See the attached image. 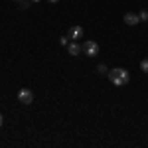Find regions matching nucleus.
<instances>
[{"label": "nucleus", "instance_id": "obj_1", "mask_svg": "<svg viewBox=\"0 0 148 148\" xmlns=\"http://www.w3.org/2000/svg\"><path fill=\"white\" fill-rule=\"evenodd\" d=\"M109 79H111L113 85L123 87V85H126V83L130 81V73H128V69H125V67H114V69L109 71Z\"/></svg>", "mask_w": 148, "mask_h": 148}, {"label": "nucleus", "instance_id": "obj_2", "mask_svg": "<svg viewBox=\"0 0 148 148\" xmlns=\"http://www.w3.org/2000/svg\"><path fill=\"white\" fill-rule=\"evenodd\" d=\"M81 47H83V53H85V56H89V57H95L97 53H99V44H97V42H93V40H87Z\"/></svg>", "mask_w": 148, "mask_h": 148}, {"label": "nucleus", "instance_id": "obj_3", "mask_svg": "<svg viewBox=\"0 0 148 148\" xmlns=\"http://www.w3.org/2000/svg\"><path fill=\"white\" fill-rule=\"evenodd\" d=\"M18 101L24 103V105H30V103L34 101V93L30 91V89H20L18 91Z\"/></svg>", "mask_w": 148, "mask_h": 148}, {"label": "nucleus", "instance_id": "obj_4", "mask_svg": "<svg viewBox=\"0 0 148 148\" xmlns=\"http://www.w3.org/2000/svg\"><path fill=\"white\" fill-rule=\"evenodd\" d=\"M83 36H85V30H83L81 26H71V28H69V34H67V38H71L73 42L81 40Z\"/></svg>", "mask_w": 148, "mask_h": 148}, {"label": "nucleus", "instance_id": "obj_5", "mask_svg": "<svg viewBox=\"0 0 148 148\" xmlns=\"http://www.w3.org/2000/svg\"><path fill=\"white\" fill-rule=\"evenodd\" d=\"M138 22H140V16H138V14H132V12H126L125 14V24H128V26H136Z\"/></svg>", "mask_w": 148, "mask_h": 148}, {"label": "nucleus", "instance_id": "obj_6", "mask_svg": "<svg viewBox=\"0 0 148 148\" xmlns=\"http://www.w3.org/2000/svg\"><path fill=\"white\" fill-rule=\"evenodd\" d=\"M81 51H83V47H81L77 42H71V44H67V53H69V56H79Z\"/></svg>", "mask_w": 148, "mask_h": 148}, {"label": "nucleus", "instance_id": "obj_7", "mask_svg": "<svg viewBox=\"0 0 148 148\" xmlns=\"http://www.w3.org/2000/svg\"><path fill=\"white\" fill-rule=\"evenodd\" d=\"M140 69H142L144 73H148V57H146V59H142V61H140Z\"/></svg>", "mask_w": 148, "mask_h": 148}, {"label": "nucleus", "instance_id": "obj_8", "mask_svg": "<svg viewBox=\"0 0 148 148\" xmlns=\"http://www.w3.org/2000/svg\"><path fill=\"white\" fill-rule=\"evenodd\" d=\"M97 71H99V73H109V69H107V65H97Z\"/></svg>", "mask_w": 148, "mask_h": 148}, {"label": "nucleus", "instance_id": "obj_9", "mask_svg": "<svg viewBox=\"0 0 148 148\" xmlns=\"http://www.w3.org/2000/svg\"><path fill=\"white\" fill-rule=\"evenodd\" d=\"M138 16H140V20H148V10H142Z\"/></svg>", "mask_w": 148, "mask_h": 148}, {"label": "nucleus", "instance_id": "obj_10", "mask_svg": "<svg viewBox=\"0 0 148 148\" xmlns=\"http://www.w3.org/2000/svg\"><path fill=\"white\" fill-rule=\"evenodd\" d=\"M59 44H61V46H67V36H63V38H59Z\"/></svg>", "mask_w": 148, "mask_h": 148}, {"label": "nucleus", "instance_id": "obj_11", "mask_svg": "<svg viewBox=\"0 0 148 148\" xmlns=\"http://www.w3.org/2000/svg\"><path fill=\"white\" fill-rule=\"evenodd\" d=\"M2 123H4V116H2V113H0V128H2Z\"/></svg>", "mask_w": 148, "mask_h": 148}, {"label": "nucleus", "instance_id": "obj_12", "mask_svg": "<svg viewBox=\"0 0 148 148\" xmlns=\"http://www.w3.org/2000/svg\"><path fill=\"white\" fill-rule=\"evenodd\" d=\"M30 2H40V0H30Z\"/></svg>", "mask_w": 148, "mask_h": 148}, {"label": "nucleus", "instance_id": "obj_13", "mask_svg": "<svg viewBox=\"0 0 148 148\" xmlns=\"http://www.w3.org/2000/svg\"><path fill=\"white\" fill-rule=\"evenodd\" d=\"M47 2H57V0H47Z\"/></svg>", "mask_w": 148, "mask_h": 148}, {"label": "nucleus", "instance_id": "obj_14", "mask_svg": "<svg viewBox=\"0 0 148 148\" xmlns=\"http://www.w3.org/2000/svg\"><path fill=\"white\" fill-rule=\"evenodd\" d=\"M16 2H24V0H16Z\"/></svg>", "mask_w": 148, "mask_h": 148}]
</instances>
